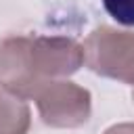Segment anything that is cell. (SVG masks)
<instances>
[{"instance_id": "cell-1", "label": "cell", "mask_w": 134, "mask_h": 134, "mask_svg": "<svg viewBox=\"0 0 134 134\" xmlns=\"http://www.w3.org/2000/svg\"><path fill=\"white\" fill-rule=\"evenodd\" d=\"M84 63L100 77L134 86V29L94 27L84 40Z\"/></svg>"}, {"instance_id": "cell-2", "label": "cell", "mask_w": 134, "mask_h": 134, "mask_svg": "<svg viewBox=\"0 0 134 134\" xmlns=\"http://www.w3.org/2000/svg\"><path fill=\"white\" fill-rule=\"evenodd\" d=\"M34 100L42 121L50 128H80L90 119L92 113L90 90L67 77L46 82Z\"/></svg>"}, {"instance_id": "cell-3", "label": "cell", "mask_w": 134, "mask_h": 134, "mask_svg": "<svg viewBox=\"0 0 134 134\" xmlns=\"http://www.w3.org/2000/svg\"><path fill=\"white\" fill-rule=\"evenodd\" d=\"M46 82L31 59V36H8L0 42V86L19 98H36Z\"/></svg>"}, {"instance_id": "cell-4", "label": "cell", "mask_w": 134, "mask_h": 134, "mask_svg": "<svg viewBox=\"0 0 134 134\" xmlns=\"http://www.w3.org/2000/svg\"><path fill=\"white\" fill-rule=\"evenodd\" d=\"M31 59L44 82L63 80L84 65V46L67 36H31Z\"/></svg>"}, {"instance_id": "cell-5", "label": "cell", "mask_w": 134, "mask_h": 134, "mask_svg": "<svg viewBox=\"0 0 134 134\" xmlns=\"http://www.w3.org/2000/svg\"><path fill=\"white\" fill-rule=\"evenodd\" d=\"M31 126V111L25 98L0 90V134H27Z\"/></svg>"}, {"instance_id": "cell-6", "label": "cell", "mask_w": 134, "mask_h": 134, "mask_svg": "<svg viewBox=\"0 0 134 134\" xmlns=\"http://www.w3.org/2000/svg\"><path fill=\"white\" fill-rule=\"evenodd\" d=\"M103 6L119 25L134 27V0H103Z\"/></svg>"}, {"instance_id": "cell-7", "label": "cell", "mask_w": 134, "mask_h": 134, "mask_svg": "<svg viewBox=\"0 0 134 134\" xmlns=\"http://www.w3.org/2000/svg\"><path fill=\"white\" fill-rule=\"evenodd\" d=\"M134 132V124L126 121V124H115V126H109L103 134H132Z\"/></svg>"}, {"instance_id": "cell-8", "label": "cell", "mask_w": 134, "mask_h": 134, "mask_svg": "<svg viewBox=\"0 0 134 134\" xmlns=\"http://www.w3.org/2000/svg\"><path fill=\"white\" fill-rule=\"evenodd\" d=\"M132 100H134V86H132Z\"/></svg>"}, {"instance_id": "cell-9", "label": "cell", "mask_w": 134, "mask_h": 134, "mask_svg": "<svg viewBox=\"0 0 134 134\" xmlns=\"http://www.w3.org/2000/svg\"><path fill=\"white\" fill-rule=\"evenodd\" d=\"M132 134H134V132H132Z\"/></svg>"}]
</instances>
